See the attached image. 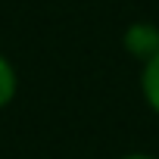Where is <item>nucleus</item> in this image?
<instances>
[{
  "mask_svg": "<svg viewBox=\"0 0 159 159\" xmlns=\"http://www.w3.org/2000/svg\"><path fill=\"white\" fill-rule=\"evenodd\" d=\"M140 91H143V100L153 112H159V53L143 62V72H140Z\"/></svg>",
  "mask_w": 159,
  "mask_h": 159,
  "instance_id": "nucleus-2",
  "label": "nucleus"
},
{
  "mask_svg": "<svg viewBox=\"0 0 159 159\" xmlns=\"http://www.w3.org/2000/svg\"><path fill=\"white\" fill-rule=\"evenodd\" d=\"M125 50L140 59V62H150L156 53H159V28L153 22H134L125 28Z\"/></svg>",
  "mask_w": 159,
  "mask_h": 159,
  "instance_id": "nucleus-1",
  "label": "nucleus"
},
{
  "mask_svg": "<svg viewBox=\"0 0 159 159\" xmlns=\"http://www.w3.org/2000/svg\"><path fill=\"white\" fill-rule=\"evenodd\" d=\"M122 159H156V156H150V153H128V156H122Z\"/></svg>",
  "mask_w": 159,
  "mask_h": 159,
  "instance_id": "nucleus-4",
  "label": "nucleus"
},
{
  "mask_svg": "<svg viewBox=\"0 0 159 159\" xmlns=\"http://www.w3.org/2000/svg\"><path fill=\"white\" fill-rule=\"evenodd\" d=\"M16 84H19V78H16L13 62L0 53V109H3V106L16 97Z\"/></svg>",
  "mask_w": 159,
  "mask_h": 159,
  "instance_id": "nucleus-3",
  "label": "nucleus"
}]
</instances>
